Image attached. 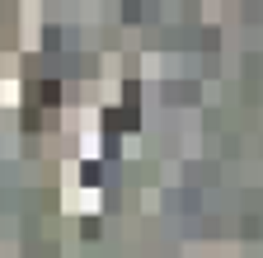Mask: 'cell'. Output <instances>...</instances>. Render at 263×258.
Listing matches in <instances>:
<instances>
[{
  "mask_svg": "<svg viewBox=\"0 0 263 258\" xmlns=\"http://www.w3.org/2000/svg\"><path fill=\"white\" fill-rule=\"evenodd\" d=\"M108 127H113V132H122V127H137V113H108Z\"/></svg>",
  "mask_w": 263,
  "mask_h": 258,
  "instance_id": "cell-1",
  "label": "cell"
},
{
  "mask_svg": "<svg viewBox=\"0 0 263 258\" xmlns=\"http://www.w3.org/2000/svg\"><path fill=\"white\" fill-rule=\"evenodd\" d=\"M38 99H43V104H57V80H43V85H38Z\"/></svg>",
  "mask_w": 263,
  "mask_h": 258,
  "instance_id": "cell-2",
  "label": "cell"
}]
</instances>
